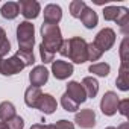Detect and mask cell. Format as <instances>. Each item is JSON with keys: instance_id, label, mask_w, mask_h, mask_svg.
<instances>
[{"instance_id": "18", "label": "cell", "mask_w": 129, "mask_h": 129, "mask_svg": "<svg viewBox=\"0 0 129 129\" xmlns=\"http://www.w3.org/2000/svg\"><path fill=\"white\" fill-rule=\"evenodd\" d=\"M81 85H82V88H84L87 97H96V94H97V91H99V82H97L94 78H91V76L84 78V81H82Z\"/></svg>"}, {"instance_id": "9", "label": "cell", "mask_w": 129, "mask_h": 129, "mask_svg": "<svg viewBox=\"0 0 129 129\" xmlns=\"http://www.w3.org/2000/svg\"><path fill=\"white\" fill-rule=\"evenodd\" d=\"M52 73L56 79L59 81H64V79H67L69 76L73 75V66L70 62H66V61H53L52 62Z\"/></svg>"}, {"instance_id": "3", "label": "cell", "mask_w": 129, "mask_h": 129, "mask_svg": "<svg viewBox=\"0 0 129 129\" xmlns=\"http://www.w3.org/2000/svg\"><path fill=\"white\" fill-rule=\"evenodd\" d=\"M17 41L18 50L21 52H32L35 43V29L34 24L29 21H21L17 27Z\"/></svg>"}, {"instance_id": "27", "label": "cell", "mask_w": 129, "mask_h": 129, "mask_svg": "<svg viewBox=\"0 0 129 129\" xmlns=\"http://www.w3.org/2000/svg\"><path fill=\"white\" fill-rule=\"evenodd\" d=\"M15 55L26 64V67H27V66H32V64L35 62V56H34L32 52H21V50H18Z\"/></svg>"}, {"instance_id": "7", "label": "cell", "mask_w": 129, "mask_h": 129, "mask_svg": "<svg viewBox=\"0 0 129 129\" xmlns=\"http://www.w3.org/2000/svg\"><path fill=\"white\" fill-rule=\"evenodd\" d=\"M118 97L114 91H106L102 97L100 102V109L105 115H114L117 112V106H118Z\"/></svg>"}, {"instance_id": "26", "label": "cell", "mask_w": 129, "mask_h": 129, "mask_svg": "<svg viewBox=\"0 0 129 129\" xmlns=\"http://www.w3.org/2000/svg\"><path fill=\"white\" fill-rule=\"evenodd\" d=\"M5 123H6L8 129H23V126H24V120H23L20 115H15V117H12V118L6 120Z\"/></svg>"}, {"instance_id": "31", "label": "cell", "mask_w": 129, "mask_h": 129, "mask_svg": "<svg viewBox=\"0 0 129 129\" xmlns=\"http://www.w3.org/2000/svg\"><path fill=\"white\" fill-rule=\"evenodd\" d=\"M30 129H55V127H53V124H40V123H37V124H32Z\"/></svg>"}, {"instance_id": "20", "label": "cell", "mask_w": 129, "mask_h": 129, "mask_svg": "<svg viewBox=\"0 0 129 129\" xmlns=\"http://www.w3.org/2000/svg\"><path fill=\"white\" fill-rule=\"evenodd\" d=\"M12 117H15V106L8 100L2 102L0 103V120L6 121V120H9Z\"/></svg>"}, {"instance_id": "11", "label": "cell", "mask_w": 129, "mask_h": 129, "mask_svg": "<svg viewBox=\"0 0 129 129\" xmlns=\"http://www.w3.org/2000/svg\"><path fill=\"white\" fill-rule=\"evenodd\" d=\"M66 94H67L73 102H76L78 105H81V103H84V102L87 100V94H85L82 85H81L79 82H76V81H72V82L67 84V91H66Z\"/></svg>"}, {"instance_id": "16", "label": "cell", "mask_w": 129, "mask_h": 129, "mask_svg": "<svg viewBox=\"0 0 129 129\" xmlns=\"http://www.w3.org/2000/svg\"><path fill=\"white\" fill-rule=\"evenodd\" d=\"M41 96H43L41 90H40L38 87H32V85H30V87L26 90V93H24V103H26L29 108H37V105H38Z\"/></svg>"}, {"instance_id": "1", "label": "cell", "mask_w": 129, "mask_h": 129, "mask_svg": "<svg viewBox=\"0 0 129 129\" xmlns=\"http://www.w3.org/2000/svg\"><path fill=\"white\" fill-rule=\"evenodd\" d=\"M41 37H43V43L40 44V55L44 64L53 62L55 53L59 52L61 44H62V35H61V29L58 24H49V23H43L41 24Z\"/></svg>"}, {"instance_id": "30", "label": "cell", "mask_w": 129, "mask_h": 129, "mask_svg": "<svg viewBox=\"0 0 129 129\" xmlns=\"http://www.w3.org/2000/svg\"><path fill=\"white\" fill-rule=\"evenodd\" d=\"M127 106H129V100L124 99V100H120L118 102V106H117V111H120L121 115H127Z\"/></svg>"}, {"instance_id": "29", "label": "cell", "mask_w": 129, "mask_h": 129, "mask_svg": "<svg viewBox=\"0 0 129 129\" xmlns=\"http://www.w3.org/2000/svg\"><path fill=\"white\" fill-rule=\"evenodd\" d=\"M53 127L55 129H75L73 123L69 120H59V121H56V124H53Z\"/></svg>"}, {"instance_id": "21", "label": "cell", "mask_w": 129, "mask_h": 129, "mask_svg": "<svg viewBox=\"0 0 129 129\" xmlns=\"http://www.w3.org/2000/svg\"><path fill=\"white\" fill-rule=\"evenodd\" d=\"M88 70H90V73H93V75H97V76L105 78V76L109 75L111 67H109V64H106V62H97V64H91Z\"/></svg>"}, {"instance_id": "12", "label": "cell", "mask_w": 129, "mask_h": 129, "mask_svg": "<svg viewBox=\"0 0 129 129\" xmlns=\"http://www.w3.org/2000/svg\"><path fill=\"white\" fill-rule=\"evenodd\" d=\"M29 79H30V84H32V87H41V85H44L46 82H47V79H49V72H47V69L44 67V66H37V67H34V70L29 73Z\"/></svg>"}, {"instance_id": "32", "label": "cell", "mask_w": 129, "mask_h": 129, "mask_svg": "<svg viewBox=\"0 0 129 129\" xmlns=\"http://www.w3.org/2000/svg\"><path fill=\"white\" fill-rule=\"evenodd\" d=\"M117 129H129V124H127V123H123V124H120Z\"/></svg>"}, {"instance_id": "13", "label": "cell", "mask_w": 129, "mask_h": 129, "mask_svg": "<svg viewBox=\"0 0 129 129\" xmlns=\"http://www.w3.org/2000/svg\"><path fill=\"white\" fill-rule=\"evenodd\" d=\"M62 18V9L61 6L55 5V3H50L44 8V23H49V24H58Z\"/></svg>"}, {"instance_id": "34", "label": "cell", "mask_w": 129, "mask_h": 129, "mask_svg": "<svg viewBox=\"0 0 129 129\" xmlns=\"http://www.w3.org/2000/svg\"><path fill=\"white\" fill-rule=\"evenodd\" d=\"M105 129H117V127H114V126H108V127H105Z\"/></svg>"}, {"instance_id": "10", "label": "cell", "mask_w": 129, "mask_h": 129, "mask_svg": "<svg viewBox=\"0 0 129 129\" xmlns=\"http://www.w3.org/2000/svg\"><path fill=\"white\" fill-rule=\"evenodd\" d=\"M75 121L78 126L84 127V129H90V127H94L96 126V114L93 109L87 108V109H82L81 112H78L75 115Z\"/></svg>"}, {"instance_id": "6", "label": "cell", "mask_w": 129, "mask_h": 129, "mask_svg": "<svg viewBox=\"0 0 129 129\" xmlns=\"http://www.w3.org/2000/svg\"><path fill=\"white\" fill-rule=\"evenodd\" d=\"M114 43H115V32H114L111 27H105V29H102V30L96 35L93 44L103 53V52L109 50V49L114 46Z\"/></svg>"}, {"instance_id": "28", "label": "cell", "mask_w": 129, "mask_h": 129, "mask_svg": "<svg viewBox=\"0 0 129 129\" xmlns=\"http://www.w3.org/2000/svg\"><path fill=\"white\" fill-rule=\"evenodd\" d=\"M120 58H121V62L129 61V49H127V38L126 37H124V40L121 41V46H120Z\"/></svg>"}, {"instance_id": "14", "label": "cell", "mask_w": 129, "mask_h": 129, "mask_svg": "<svg viewBox=\"0 0 129 129\" xmlns=\"http://www.w3.org/2000/svg\"><path fill=\"white\" fill-rule=\"evenodd\" d=\"M56 106H58V103L52 94H43L38 105H37V108L44 114H53L56 111Z\"/></svg>"}, {"instance_id": "17", "label": "cell", "mask_w": 129, "mask_h": 129, "mask_svg": "<svg viewBox=\"0 0 129 129\" xmlns=\"http://www.w3.org/2000/svg\"><path fill=\"white\" fill-rule=\"evenodd\" d=\"M79 18H81V21L84 23V26H85L87 29L96 27V26H97V21H99L97 14H96L91 8H88V6H85V9L82 11V14H81Z\"/></svg>"}, {"instance_id": "5", "label": "cell", "mask_w": 129, "mask_h": 129, "mask_svg": "<svg viewBox=\"0 0 129 129\" xmlns=\"http://www.w3.org/2000/svg\"><path fill=\"white\" fill-rule=\"evenodd\" d=\"M24 67H26V64H24L17 55H14L12 58H8V59H0V73H2L3 76L17 75V73H20Z\"/></svg>"}, {"instance_id": "25", "label": "cell", "mask_w": 129, "mask_h": 129, "mask_svg": "<svg viewBox=\"0 0 129 129\" xmlns=\"http://www.w3.org/2000/svg\"><path fill=\"white\" fill-rule=\"evenodd\" d=\"M87 56H88V61H97L102 56V52L91 43V44H87Z\"/></svg>"}, {"instance_id": "19", "label": "cell", "mask_w": 129, "mask_h": 129, "mask_svg": "<svg viewBox=\"0 0 129 129\" xmlns=\"http://www.w3.org/2000/svg\"><path fill=\"white\" fill-rule=\"evenodd\" d=\"M2 17L3 18H8V20H12V18H15L17 15H18V12H20V9H18V3H15V2H8V3H5L3 6H2Z\"/></svg>"}, {"instance_id": "24", "label": "cell", "mask_w": 129, "mask_h": 129, "mask_svg": "<svg viewBox=\"0 0 129 129\" xmlns=\"http://www.w3.org/2000/svg\"><path fill=\"white\" fill-rule=\"evenodd\" d=\"M61 105L64 106V109L69 111V112H75V111L79 108V105H78L76 102H73L67 94H64V96L61 97Z\"/></svg>"}, {"instance_id": "15", "label": "cell", "mask_w": 129, "mask_h": 129, "mask_svg": "<svg viewBox=\"0 0 129 129\" xmlns=\"http://www.w3.org/2000/svg\"><path fill=\"white\" fill-rule=\"evenodd\" d=\"M115 84H117V87L121 91H127L129 90V64L127 62H121Z\"/></svg>"}, {"instance_id": "8", "label": "cell", "mask_w": 129, "mask_h": 129, "mask_svg": "<svg viewBox=\"0 0 129 129\" xmlns=\"http://www.w3.org/2000/svg\"><path fill=\"white\" fill-rule=\"evenodd\" d=\"M18 9L21 12V15L27 20H32V18H37L40 11H41V6L38 2L35 0H20L18 2Z\"/></svg>"}, {"instance_id": "33", "label": "cell", "mask_w": 129, "mask_h": 129, "mask_svg": "<svg viewBox=\"0 0 129 129\" xmlns=\"http://www.w3.org/2000/svg\"><path fill=\"white\" fill-rule=\"evenodd\" d=\"M0 129H8V126H6L5 121H0Z\"/></svg>"}, {"instance_id": "4", "label": "cell", "mask_w": 129, "mask_h": 129, "mask_svg": "<svg viewBox=\"0 0 129 129\" xmlns=\"http://www.w3.org/2000/svg\"><path fill=\"white\" fill-rule=\"evenodd\" d=\"M103 18L106 21H115L120 24V29L124 35L129 32V12L121 6H106L103 9Z\"/></svg>"}, {"instance_id": "23", "label": "cell", "mask_w": 129, "mask_h": 129, "mask_svg": "<svg viewBox=\"0 0 129 129\" xmlns=\"http://www.w3.org/2000/svg\"><path fill=\"white\" fill-rule=\"evenodd\" d=\"M85 6L87 5H85V2H82V0H75V2H72L70 3V14H72V17L79 18L82 11L85 9Z\"/></svg>"}, {"instance_id": "22", "label": "cell", "mask_w": 129, "mask_h": 129, "mask_svg": "<svg viewBox=\"0 0 129 129\" xmlns=\"http://www.w3.org/2000/svg\"><path fill=\"white\" fill-rule=\"evenodd\" d=\"M11 50V44L6 38V34L5 30L0 27V59H2L5 55H8V52Z\"/></svg>"}, {"instance_id": "2", "label": "cell", "mask_w": 129, "mask_h": 129, "mask_svg": "<svg viewBox=\"0 0 129 129\" xmlns=\"http://www.w3.org/2000/svg\"><path fill=\"white\" fill-rule=\"evenodd\" d=\"M59 53L62 56H69L75 64H84L88 61L87 56V41L81 37H73L70 40L62 41Z\"/></svg>"}]
</instances>
